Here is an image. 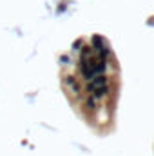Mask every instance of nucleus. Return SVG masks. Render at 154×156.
<instances>
[{
  "instance_id": "5",
  "label": "nucleus",
  "mask_w": 154,
  "mask_h": 156,
  "mask_svg": "<svg viewBox=\"0 0 154 156\" xmlns=\"http://www.w3.org/2000/svg\"><path fill=\"white\" fill-rule=\"evenodd\" d=\"M107 93H109V87H107V85H103V87H98V89H94V91L91 93V96H93L94 100H100V98L107 96Z\"/></svg>"
},
{
  "instance_id": "2",
  "label": "nucleus",
  "mask_w": 154,
  "mask_h": 156,
  "mask_svg": "<svg viewBox=\"0 0 154 156\" xmlns=\"http://www.w3.org/2000/svg\"><path fill=\"white\" fill-rule=\"evenodd\" d=\"M107 83H109V78H107V75H96L93 80H89V82L85 83V91H87V93H93L94 89L103 87V85H107Z\"/></svg>"
},
{
  "instance_id": "10",
  "label": "nucleus",
  "mask_w": 154,
  "mask_h": 156,
  "mask_svg": "<svg viewBox=\"0 0 154 156\" xmlns=\"http://www.w3.org/2000/svg\"><path fill=\"white\" fill-rule=\"evenodd\" d=\"M60 62H64V64H69V55H62V56H60Z\"/></svg>"
},
{
  "instance_id": "8",
  "label": "nucleus",
  "mask_w": 154,
  "mask_h": 156,
  "mask_svg": "<svg viewBox=\"0 0 154 156\" xmlns=\"http://www.w3.org/2000/svg\"><path fill=\"white\" fill-rule=\"evenodd\" d=\"M85 107H89V109H96V100H94L91 94L85 98Z\"/></svg>"
},
{
  "instance_id": "7",
  "label": "nucleus",
  "mask_w": 154,
  "mask_h": 156,
  "mask_svg": "<svg viewBox=\"0 0 154 156\" xmlns=\"http://www.w3.org/2000/svg\"><path fill=\"white\" fill-rule=\"evenodd\" d=\"M64 83L69 85V87H73V85H76L78 82H76V78L73 76V75H65V76H64Z\"/></svg>"
},
{
  "instance_id": "3",
  "label": "nucleus",
  "mask_w": 154,
  "mask_h": 156,
  "mask_svg": "<svg viewBox=\"0 0 154 156\" xmlns=\"http://www.w3.org/2000/svg\"><path fill=\"white\" fill-rule=\"evenodd\" d=\"M103 45H105V40H103L102 35H93V37H91V47H93V51L98 53Z\"/></svg>"
},
{
  "instance_id": "6",
  "label": "nucleus",
  "mask_w": 154,
  "mask_h": 156,
  "mask_svg": "<svg viewBox=\"0 0 154 156\" xmlns=\"http://www.w3.org/2000/svg\"><path fill=\"white\" fill-rule=\"evenodd\" d=\"M105 71H107V62L96 60L94 62V75H105Z\"/></svg>"
},
{
  "instance_id": "9",
  "label": "nucleus",
  "mask_w": 154,
  "mask_h": 156,
  "mask_svg": "<svg viewBox=\"0 0 154 156\" xmlns=\"http://www.w3.org/2000/svg\"><path fill=\"white\" fill-rule=\"evenodd\" d=\"M82 45H83V40H82V38L75 40V42H73V51H80V49H82Z\"/></svg>"
},
{
  "instance_id": "1",
  "label": "nucleus",
  "mask_w": 154,
  "mask_h": 156,
  "mask_svg": "<svg viewBox=\"0 0 154 156\" xmlns=\"http://www.w3.org/2000/svg\"><path fill=\"white\" fill-rule=\"evenodd\" d=\"M94 58H80V73H82V78H85L87 82L93 80L96 76L94 75Z\"/></svg>"
},
{
  "instance_id": "11",
  "label": "nucleus",
  "mask_w": 154,
  "mask_h": 156,
  "mask_svg": "<svg viewBox=\"0 0 154 156\" xmlns=\"http://www.w3.org/2000/svg\"><path fill=\"white\" fill-rule=\"evenodd\" d=\"M149 24H154V16H151V18H149Z\"/></svg>"
},
{
  "instance_id": "4",
  "label": "nucleus",
  "mask_w": 154,
  "mask_h": 156,
  "mask_svg": "<svg viewBox=\"0 0 154 156\" xmlns=\"http://www.w3.org/2000/svg\"><path fill=\"white\" fill-rule=\"evenodd\" d=\"M109 58H113V51H111L107 45H103V47L98 51V60H100V62H107Z\"/></svg>"
}]
</instances>
